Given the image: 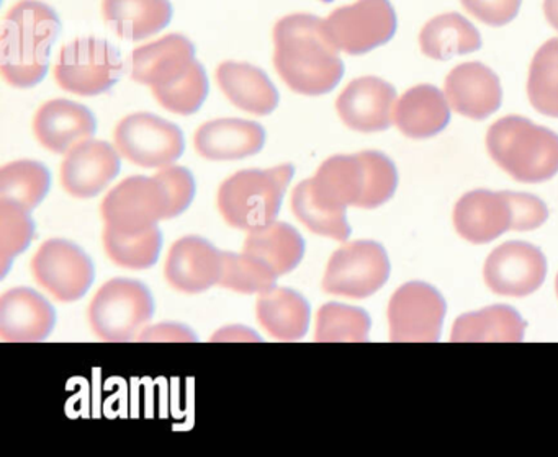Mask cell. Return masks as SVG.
<instances>
[{"label": "cell", "mask_w": 558, "mask_h": 457, "mask_svg": "<svg viewBox=\"0 0 558 457\" xmlns=\"http://www.w3.org/2000/svg\"><path fill=\"white\" fill-rule=\"evenodd\" d=\"M274 41L277 72L296 94L318 97L341 82L344 64L325 20L308 13L286 16L274 29Z\"/></svg>", "instance_id": "1"}, {"label": "cell", "mask_w": 558, "mask_h": 457, "mask_svg": "<svg viewBox=\"0 0 558 457\" xmlns=\"http://www.w3.org/2000/svg\"><path fill=\"white\" fill-rule=\"evenodd\" d=\"M132 77L138 84L149 85L161 107L184 116L201 110L208 95L207 74L195 59L194 45L178 33L136 48Z\"/></svg>", "instance_id": "2"}, {"label": "cell", "mask_w": 558, "mask_h": 457, "mask_svg": "<svg viewBox=\"0 0 558 457\" xmlns=\"http://www.w3.org/2000/svg\"><path fill=\"white\" fill-rule=\"evenodd\" d=\"M313 199L322 208L345 212L349 206L374 209L385 205L398 185L395 163L377 150L335 156L308 178Z\"/></svg>", "instance_id": "3"}, {"label": "cell", "mask_w": 558, "mask_h": 457, "mask_svg": "<svg viewBox=\"0 0 558 457\" xmlns=\"http://www.w3.org/2000/svg\"><path fill=\"white\" fill-rule=\"evenodd\" d=\"M60 32V18L47 3L22 0L12 7L0 38V69L12 87L31 88L44 81Z\"/></svg>", "instance_id": "4"}, {"label": "cell", "mask_w": 558, "mask_h": 457, "mask_svg": "<svg viewBox=\"0 0 558 457\" xmlns=\"http://www.w3.org/2000/svg\"><path fill=\"white\" fill-rule=\"evenodd\" d=\"M548 218L547 206L527 193H466L453 209V225L465 240L488 244L508 231H534Z\"/></svg>", "instance_id": "5"}, {"label": "cell", "mask_w": 558, "mask_h": 457, "mask_svg": "<svg viewBox=\"0 0 558 457\" xmlns=\"http://www.w3.org/2000/svg\"><path fill=\"white\" fill-rule=\"evenodd\" d=\"M486 149L508 175L522 183L547 182L558 172V136L527 118L505 116L489 126Z\"/></svg>", "instance_id": "6"}, {"label": "cell", "mask_w": 558, "mask_h": 457, "mask_svg": "<svg viewBox=\"0 0 558 457\" xmlns=\"http://www.w3.org/2000/svg\"><path fill=\"white\" fill-rule=\"evenodd\" d=\"M293 173L292 163H282L266 170H241L225 180L218 192V209L225 221L247 232L272 224Z\"/></svg>", "instance_id": "7"}, {"label": "cell", "mask_w": 558, "mask_h": 457, "mask_svg": "<svg viewBox=\"0 0 558 457\" xmlns=\"http://www.w3.org/2000/svg\"><path fill=\"white\" fill-rule=\"evenodd\" d=\"M155 313V300L145 284L113 277L100 286L89 307L90 326L102 342L138 338Z\"/></svg>", "instance_id": "8"}, {"label": "cell", "mask_w": 558, "mask_h": 457, "mask_svg": "<svg viewBox=\"0 0 558 457\" xmlns=\"http://www.w3.org/2000/svg\"><path fill=\"white\" fill-rule=\"evenodd\" d=\"M123 72L119 49L99 38H81L61 49L54 77L63 90L94 97L110 90Z\"/></svg>", "instance_id": "9"}, {"label": "cell", "mask_w": 558, "mask_h": 457, "mask_svg": "<svg viewBox=\"0 0 558 457\" xmlns=\"http://www.w3.org/2000/svg\"><path fill=\"white\" fill-rule=\"evenodd\" d=\"M100 211L107 227L138 234L169 219V195L156 175L129 176L107 193Z\"/></svg>", "instance_id": "10"}, {"label": "cell", "mask_w": 558, "mask_h": 457, "mask_svg": "<svg viewBox=\"0 0 558 457\" xmlns=\"http://www.w3.org/2000/svg\"><path fill=\"white\" fill-rule=\"evenodd\" d=\"M390 276L387 251L377 242L357 240L342 245L329 258L323 289L335 296L365 299L377 293Z\"/></svg>", "instance_id": "11"}, {"label": "cell", "mask_w": 558, "mask_h": 457, "mask_svg": "<svg viewBox=\"0 0 558 457\" xmlns=\"http://www.w3.org/2000/svg\"><path fill=\"white\" fill-rule=\"evenodd\" d=\"M116 147L126 160L145 169L172 165L184 153V134L165 118L133 113L116 127Z\"/></svg>", "instance_id": "12"}, {"label": "cell", "mask_w": 558, "mask_h": 457, "mask_svg": "<svg viewBox=\"0 0 558 457\" xmlns=\"http://www.w3.org/2000/svg\"><path fill=\"white\" fill-rule=\"evenodd\" d=\"M325 26L339 51L361 55L393 38L397 13L390 0H357L336 9Z\"/></svg>", "instance_id": "13"}, {"label": "cell", "mask_w": 558, "mask_h": 457, "mask_svg": "<svg viewBox=\"0 0 558 457\" xmlns=\"http://www.w3.org/2000/svg\"><path fill=\"white\" fill-rule=\"evenodd\" d=\"M446 310V300L436 287L421 281L403 284L388 304L391 342H437Z\"/></svg>", "instance_id": "14"}, {"label": "cell", "mask_w": 558, "mask_h": 457, "mask_svg": "<svg viewBox=\"0 0 558 457\" xmlns=\"http://www.w3.org/2000/svg\"><path fill=\"white\" fill-rule=\"evenodd\" d=\"M32 271L37 283L61 302H74L86 296L96 277L89 255L64 238L45 242L32 260Z\"/></svg>", "instance_id": "15"}, {"label": "cell", "mask_w": 558, "mask_h": 457, "mask_svg": "<svg viewBox=\"0 0 558 457\" xmlns=\"http://www.w3.org/2000/svg\"><path fill=\"white\" fill-rule=\"evenodd\" d=\"M483 276L486 286L499 296H529L544 283L547 260L541 248L527 242H506L486 258Z\"/></svg>", "instance_id": "16"}, {"label": "cell", "mask_w": 558, "mask_h": 457, "mask_svg": "<svg viewBox=\"0 0 558 457\" xmlns=\"http://www.w3.org/2000/svg\"><path fill=\"white\" fill-rule=\"evenodd\" d=\"M397 90L378 77L352 81L336 101V110L345 126L359 133H377L391 126Z\"/></svg>", "instance_id": "17"}, {"label": "cell", "mask_w": 558, "mask_h": 457, "mask_svg": "<svg viewBox=\"0 0 558 457\" xmlns=\"http://www.w3.org/2000/svg\"><path fill=\"white\" fill-rule=\"evenodd\" d=\"M223 251L198 235L174 242L166 260L165 274L174 289L198 294L220 283Z\"/></svg>", "instance_id": "18"}, {"label": "cell", "mask_w": 558, "mask_h": 457, "mask_svg": "<svg viewBox=\"0 0 558 457\" xmlns=\"http://www.w3.org/2000/svg\"><path fill=\"white\" fill-rule=\"evenodd\" d=\"M57 312L32 287H12L0 297V336L4 342H44L53 333Z\"/></svg>", "instance_id": "19"}, {"label": "cell", "mask_w": 558, "mask_h": 457, "mask_svg": "<svg viewBox=\"0 0 558 457\" xmlns=\"http://www.w3.org/2000/svg\"><path fill=\"white\" fill-rule=\"evenodd\" d=\"M119 173L117 147L106 140L89 139L68 152L61 165V183L76 198H93L102 193Z\"/></svg>", "instance_id": "20"}, {"label": "cell", "mask_w": 558, "mask_h": 457, "mask_svg": "<svg viewBox=\"0 0 558 457\" xmlns=\"http://www.w3.org/2000/svg\"><path fill=\"white\" fill-rule=\"evenodd\" d=\"M450 108L470 120H485L501 107L502 90L498 75L480 62L457 65L444 87Z\"/></svg>", "instance_id": "21"}, {"label": "cell", "mask_w": 558, "mask_h": 457, "mask_svg": "<svg viewBox=\"0 0 558 457\" xmlns=\"http://www.w3.org/2000/svg\"><path fill=\"white\" fill-rule=\"evenodd\" d=\"M97 121L93 111L76 101H47L35 114L34 131L38 143L51 152L66 153L93 139Z\"/></svg>", "instance_id": "22"}, {"label": "cell", "mask_w": 558, "mask_h": 457, "mask_svg": "<svg viewBox=\"0 0 558 457\" xmlns=\"http://www.w3.org/2000/svg\"><path fill=\"white\" fill-rule=\"evenodd\" d=\"M266 144V131L256 121L223 118L208 121L195 134V149L208 160H240L256 156Z\"/></svg>", "instance_id": "23"}, {"label": "cell", "mask_w": 558, "mask_h": 457, "mask_svg": "<svg viewBox=\"0 0 558 457\" xmlns=\"http://www.w3.org/2000/svg\"><path fill=\"white\" fill-rule=\"evenodd\" d=\"M446 94L434 85H416L401 95L395 104L393 121L411 139L436 136L449 124L450 110Z\"/></svg>", "instance_id": "24"}, {"label": "cell", "mask_w": 558, "mask_h": 457, "mask_svg": "<svg viewBox=\"0 0 558 457\" xmlns=\"http://www.w3.org/2000/svg\"><path fill=\"white\" fill-rule=\"evenodd\" d=\"M217 81L228 100L247 113L266 116L279 104L276 85L266 72L247 62H223L217 69Z\"/></svg>", "instance_id": "25"}, {"label": "cell", "mask_w": 558, "mask_h": 457, "mask_svg": "<svg viewBox=\"0 0 558 457\" xmlns=\"http://www.w3.org/2000/svg\"><path fill=\"white\" fill-rule=\"evenodd\" d=\"M256 316L260 326L280 342H296L308 332L312 310L308 300L290 287H270L259 294Z\"/></svg>", "instance_id": "26"}, {"label": "cell", "mask_w": 558, "mask_h": 457, "mask_svg": "<svg viewBox=\"0 0 558 457\" xmlns=\"http://www.w3.org/2000/svg\"><path fill=\"white\" fill-rule=\"evenodd\" d=\"M102 12L107 25L130 41L156 35L172 18L169 0H104Z\"/></svg>", "instance_id": "27"}, {"label": "cell", "mask_w": 558, "mask_h": 457, "mask_svg": "<svg viewBox=\"0 0 558 457\" xmlns=\"http://www.w3.org/2000/svg\"><path fill=\"white\" fill-rule=\"evenodd\" d=\"M527 323L512 307H486L478 312L463 313L453 323L450 342L456 343H515L524 339Z\"/></svg>", "instance_id": "28"}, {"label": "cell", "mask_w": 558, "mask_h": 457, "mask_svg": "<svg viewBox=\"0 0 558 457\" xmlns=\"http://www.w3.org/2000/svg\"><path fill=\"white\" fill-rule=\"evenodd\" d=\"M243 251L260 258L277 276L290 273L299 267L305 255V240L293 225L274 221L266 227L250 232Z\"/></svg>", "instance_id": "29"}, {"label": "cell", "mask_w": 558, "mask_h": 457, "mask_svg": "<svg viewBox=\"0 0 558 457\" xmlns=\"http://www.w3.org/2000/svg\"><path fill=\"white\" fill-rule=\"evenodd\" d=\"M421 51L427 58L446 61L452 55L478 51V29L459 13H442L426 23L420 33Z\"/></svg>", "instance_id": "30"}, {"label": "cell", "mask_w": 558, "mask_h": 457, "mask_svg": "<svg viewBox=\"0 0 558 457\" xmlns=\"http://www.w3.org/2000/svg\"><path fill=\"white\" fill-rule=\"evenodd\" d=\"M50 185V170L37 160H17L0 169V199L27 211L40 206Z\"/></svg>", "instance_id": "31"}, {"label": "cell", "mask_w": 558, "mask_h": 457, "mask_svg": "<svg viewBox=\"0 0 558 457\" xmlns=\"http://www.w3.org/2000/svg\"><path fill=\"white\" fill-rule=\"evenodd\" d=\"M104 247L113 263L130 270H146L158 261L162 248V234L158 225L138 234H122L107 227Z\"/></svg>", "instance_id": "32"}, {"label": "cell", "mask_w": 558, "mask_h": 457, "mask_svg": "<svg viewBox=\"0 0 558 457\" xmlns=\"http://www.w3.org/2000/svg\"><path fill=\"white\" fill-rule=\"evenodd\" d=\"M371 317L361 307L328 302L316 313L315 339L319 343L367 342Z\"/></svg>", "instance_id": "33"}, {"label": "cell", "mask_w": 558, "mask_h": 457, "mask_svg": "<svg viewBox=\"0 0 558 457\" xmlns=\"http://www.w3.org/2000/svg\"><path fill=\"white\" fill-rule=\"evenodd\" d=\"M527 97L538 113L558 118V38L535 52L529 69Z\"/></svg>", "instance_id": "34"}, {"label": "cell", "mask_w": 558, "mask_h": 457, "mask_svg": "<svg viewBox=\"0 0 558 457\" xmlns=\"http://www.w3.org/2000/svg\"><path fill=\"white\" fill-rule=\"evenodd\" d=\"M277 273L254 255L223 251L220 286L241 294H260L276 286Z\"/></svg>", "instance_id": "35"}, {"label": "cell", "mask_w": 558, "mask_h": 457, "mask_svg": "<svg viewBox=\"0 0 558 457\" xmlns=\"http://www.w3.org/2000/svg\"><path fill=\"white\" fill-rule=\"evenodd\" d=\"M292 209L296 219L315 234L325 235V237L339 242L348 240L351 235V225L345 218V212H335L322 208L313 199L308 180H303L293 189Z\"/></svg>", "instance_id": "36"}, {"label": "cell", "mask_w": 558, "mask_h": 457, "mask_svg": "<svg viewBox=\"0 0 558 457\" xmlns=\"http://www.w3.org/2000/svg\"><path fill=\"white\" fill-rule=\"evenodd\" d=\"M35 237V222L31 211L0 199V263L5 276L15 257L31 247Z\"/></svg>", "instance_id": "37"}, {"label": "cell", "mask_w": 558, "mask_h": 457, "mask_svg": "<svg viewBox=\"0 0 558 457\" xmlns=\"http://www.w3.org/2000/svg\"><path fill=\"white\" fill-rule=\"evenodd\" d=\"M156 176L165 185L169 195V219L178 218L194 201V175L185 166L168 165L162 166Z\"/></svg>", "instance_id": "38"}, {"label": "cell", "mask_w": 558, "mask_h": 457, "mask_svg": "<svg viewBox=\"0 0 558 457\" xmlns=\"http://www.w3.org/2000/svg\"><path fill=\"white\" fill-rule=\"evenodd\" d=\"M463 9L489 26H505L518 16L522 0H460Z\"/></svg>", "instance_id": "39"}, {"label": "cell", "mask_w": 558, "mask_h": 457, "mask_svg": "<svg viewBox=\"0 0 558 457\" xmlns=\"http://www.w3.org/2000/svg\"><path fill=\"white\" fill-rule=\"evenodd\" d=\"M138 342H195L194 332L181 323H158L148 326L138 335Z\"/></svg>", "instance_id": "40"}, {"label": "cell", "mask_w": 558, "mask_h": 457, "mask_svg": "<svg viewBox=\"0 0 558 457\" xmlns=\"http://www.w3.org/2000/svg\"><path fill=\"white\" fill-rule=\"evenodd\" d=\"M544 13L547 22L558 32V0H544Z\"/></svg>", "instance_id": "41"}, {"label": "cell", "mask_w": 558, "mask_h": 457, "mask_svg": "<svg viewBox=\"0 0 558 457\" xmlns=\"http://www.w3.org/2000/svg\"><path fill=\"white\" fill-rule=\"evenodd\" d=\"M555 287H557V296H558V274H557V283H555Z\"/></svg>", "instance_id": "42"}]
</instances>
